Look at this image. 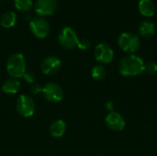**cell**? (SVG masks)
I'll list each match as a JSON object with an SVG mask.
<instances>
[{
  "mask_svg": "<svg viewBox=\"0 0 157 156\" xmlns=\"http://www.w3.org/2000/svg\"><path fill=\"white\" fill-rule=\"evenodd\" d=\"M31 33L38 39H44L50 32V25L42 17H35L29 22Z\"/></svg>",
  "mask_w": 157,
  "mask_h": 156,
  "instance_id": "obj_6",
  "label": "cell"
},
{
  "mask_svg": "<svg viewBox=\"0 0 157 156\" xmlns=\"http://www.w3.org/2000/svg\"><path fill=\"white\" fill-rule=\"evenodd\" d=\"M62 66L61 60L56 56H49L45 58L40 65L41 72L46 75H53L59 72Z\"/></svg>",
  "mask_w": 157,
  "mask_h": 156,
  "instance_id": "obj_10",
  "label": "cell"
},
{
  "mask_svg": "<svg viewBox=\"0 0 157 156\" xmlns=\"http://www.w3.org/2000/svg\"><path fill=\"white\" fill-rule=\"evenodd\" d=\"M106 108H107V109L109 110L110 112H112V111L114 110V106H113V104L110 103V102H109V103L106 104Z\"/></svg>",
  "mask_w": 157,
  "mask_h": 156,
  "instance_id": "obj_23",
  "label": "cell"
},
{
  "mask_svg": "<svg viewBox=\"0 0 157 156\" xmlns=\"http://www.w3.org/2000/svg\"><path fill=\"white\" fill-rule=\"evenodd\" d=\"M91 44H90V41L86 39H83V40H79V42H78V45L77 47L80 49V50H83V51H86L90 48Z\"/></svg>",
  "mask_w": 157,
  "mask_h": 156,
  "instance_id": "obj_20",
  "label": "cell"
},
{
  "mask_svg": "<svg viewBox=\"0 0 157 156\" xmlns=\"http://www.w3.org/2000/svg\"><path fill=\"white\" fill-rule=\"evenodd\" d=\"M91 74H92V77L95 80L100 81L105 78V76L107 74V71L102 65H96L93 67Z\"/></svg>",
  "mask_w": 157,
  "mask_h": 156,
  "instance_id": "obj_18",
  "label": "cell"
},
{
  "mask_svg": "<svg viewBox=\"0 0 157 156\" xmlns=\"http://www.w3.org/2000/svg\"><path fill=\"white\" fill-rule=\"evenodd\" d=\"M65 131H66V124L62 120H58L53 121L49 128L50 134L54 138L62 137L65 133Z\"/></svg>",
  "mask_w": 157,
  "mask_h": 156,
  "instance_id": "obj_13",
  "label": "cell"
},
{
  "mask_svg": "<svg viewBox=\"0 0 157 156\" xmlns=\"http://www.w3.org/2000/svg\"><path fill=\"white\" fill-rule=\"evenodd\" d=\"M57 0H36L33 4L34 11L39 17H50L57 9Z\"/></svg>",
  "mask_w": 157,
  "mask_h": 156,
  "instance_id": "obj_7",
  "label": "cell"
},
{
  "mask_svg": "<svg viewBox=\"0 0 157 156\" xmlns=\"http://www.w3.org/2000/svg\"><path fill=\"white\" fill-rule=\"evenodd\" d=\"M22 77H24L26 82L29 83V84H32L35 81V75L32 73H25Z\"/></svg>",
  "mask_w": 157,
  "mask_h": 156,
  "instance_id": "obj_21",
  "label": "cell"
},
{
  "mask_svg": "<svg viewBox=\"0 0 157 156\" xmlns=\"http://www.w3.org/2000/svg\"><path fill=\"white\" fill-rule=\"evenodd\" d=\"M118 44L123 51L133 53L139 50L141 41L136 34L132 32H122L119 36Z\"/></svg>",
  "mask_w": 157,
  "mask_h": 156,
  "instance_id": "obj_3",
  "label": "cell"
},
{
  "mask_svg": "<svg viewBox=\"0 0 157 156\" xmlns=\"http://www.w3.org/2000/svg\"><path fill=\"white\" fill-rule=\"evenodd\" d=\"M138 9L143 16L150 17L155 15L156 7L153 0H140L138 4Z\"/></svg>",
  "mask_w": 157,
  "mask_h": 156,
  "instance_id": "obj_12",
  "label": "cell"
},
{
  "mask_svg": "<svg viewBox=\"0 0 157 156\" xmlns=\"http://www.w3.org/2000/svg\"><path fill=\"white\" fill-rule=\"evenodd\" d=\"M144 72H145L147 74H150V75L155 74L157 73V63L155 62H148L147 63L144 64Z\"/></svg>",
  "mask_w": 157,
  "mask_h": 156,
  "instance_id": "obj_19",
  "label": "cell"
},
{
  "mask_svg": "<svg viewBox=\"0 0 157 156\" xmlns=\"http://www.w3.org/2000/svg\"><path fill=\"white\" fill-rule=\"evenodd\" d=\"M17 22V14L13 11L5 12L0 17V25L5 29H10L14 27Z\"/></svg>",
  "mask_w": 157,
  "mask_h": 156,
  "instance_id": "obj_16",
  "label": "cell"
},
{
  "mask_svg": "<svg viewBox=\"0 0 157 156\" xmlns=\"http://www.w3.org/2000/svg\"><path fill=\"white\" fill-rule=\"evenodd\" d=\"M95 58L96 60L103 64H108L113 61L114 51L112 48L107 43H99L95 48Z\"/></svg>",
  "mask_w": 157,
  "mask_h": 156,
  "instance_id": "obj_9",
  "label": "cell"
},
{
  "mask_svg": "<svg viewBox=\"0 0 157 156\" xmlns=\"http://www.w3.org/2000/svg\"><path fill=\"white\" fill-rule=\"evenodd\" d=\"M144 70V60L137 55L130 54L124 57L120 63V74L123 76H136Z\"/></svg>",
  "mask_w": 157,
  "mask_h": 156,
  "instance_id": "obj_1",
  "label": "cell"
},
{
  "mask_svg": "<svg viewBox=\"0 0 157 156\" xmlns=\"http://www.w3.org/2000/svg\"><path fill=\"white\" fill-rule=\"evenodd\" d=\"M58 40L60 45L65 50H73L77 47L79 39L76 32L71 27L63 28L58 35Z\"/></svg>",
  "mask_w": 157,
  "mask_h": 156,
  "instance_id": "obj_4",
  "label": "cell"
},
{
  "mask_svg": "<svg viewBox=\"0 0 157 156\" xmlns=\"http://www.w3.org/2000/svg\"><path fill=\"white\" fill-rule=\"evenodd\" d=\"M105 122L108 126L109 129H110L111 131H121L125 128L126 122L125 120L123 119V117L115 111L109 112L106 119H105Z\"/></svg>",
  "mask_w": 157,
  "mask_h": 156,
  "instance_id": "obj_11",
  "label": "cell"
},
{
  "mask_svg": "<svg viewBox=\"0 0 157 156\" xmlns=\"http://www.w3.org/2000/svg\"><path fill=\"white\" fill-rule=\"evenodd\" d=\"M30 91L33 93V94H38L39 92H41V87L39 86V85H33L32 86H31V89H30Z\"/></svg>",
  "mask_w": 157,
  "mask_h": 156,
  "instance_id": "obj_22",
  "label": "cell"
},
{
  "mask_svg": "<svg viewBox=\"0 0 157 156\" xmlns=\"http://www.w3.org/2000/svg\"><path fill=\"white\" fill-rule=\"evenodd\" d=\"M19 87H20V82L16 78L7 79L2 85L3 92L6 94H8V95L16 94L19 90Z\"/></svg>",
  "mask_w": 157,
  "mask_h": 156,
  "instance_id": "obj_15",
  "label": "cell"
},
{
  "mask_svg": "<svg viewBox=\"0 0 157 156\" xmlns=\"http://www.w3.org/2000/svg\"><path fill=\"white\" fill-rule=\"evenodd\" d=\"M6 71L13 78H19L26 73V61L21 53H14L9 56L6 63Z\"/></svg>",
  "mask_w": 157,
  "mask_h": 156,
  "instance_id": "obj_2",
  "label": "cell"
},
{
  "mask_svg": "<svg viewBox=\"0 0 157 156\" xmlns=\"http://www.w3.org/2000/svg\"><path fill=\"white\" fill-rule=\"evenodd\" d=\"M15 7L21 12H29L33 7L32 0H14Z\"/></svg>",
  "mask_w": 157,
  "mask_h": 156,
  "instance_id": "obj_17",
  "label": "cell"
},
{
  "mask_svg": "<svg viewBox=\"0 0 157 156\" xmlns=\"http://www.w3.org/2000/svg\"><path fill=\"white\" fill-rule=\"evenodd\" d=\"M139 34L144 38H149L153 36L155 32V25L152 21L144 20L143 21L138 28Z\"/></svg>",
  "mask_w": 157,
  "mask_h": 156,
  "instance_id": "obj_14",
  "label": "cell"
},
{
  "mask_svg": "<svg viewBox=\"0 0 157 156\" xmlns=\"http://www.w3.org/2000/svg\"><path fill=\"white\" fill-rule=\"evenodd\" d=\"M35 102L28 95H20L16 101L17 111L24 118L31 117L35 111Z\"/></svg>",
  "mask_w": 157,
  "mask_h": 156,
  "instance_id": "obj_5",
  "label": "cell"
},
{
  "mask_svg": "<svg viewBox=\"0 0 157 156\" xmlns=\"http://www.w3.org/2000/svg\"><path fill=\"white\" fill-rule=\"evenodd\" d=\"M41 92L44 97L52 103H59L63 97V91L62 87L55 83H49L41 87Z\"/></svg>",
  "mask_w": 157,
  "mask_h": 156,
  "instance_id": "obj_8",
  "label": "cell"
}]
</instances>
